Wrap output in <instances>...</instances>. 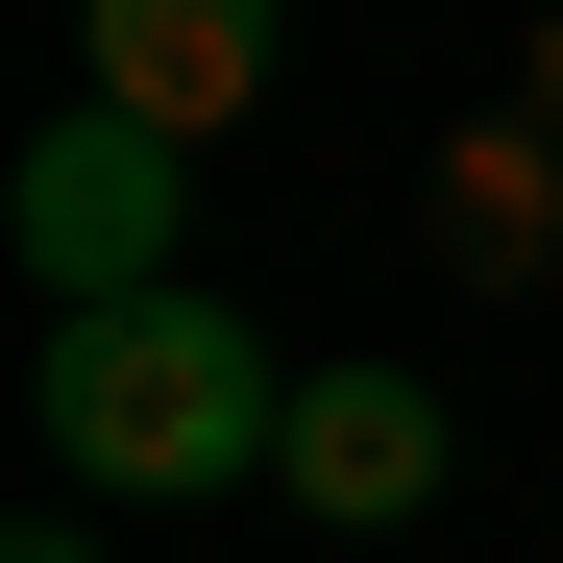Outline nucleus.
<instances>
[{
    "label": "nucleus",
    "mask_w": 563,
    "mask_h": 563,
    "mask_svg": "<svg viewBox=\"0 0 563 563\" xmlns=\"http://www.w3.org/2000/svg\"><path fill=\"white\" fill-rule=\"evenodd\" d=\"M25 393H49V465H74V490H221V465L295 441V367H269L221 295H74Z\"/></svg>",
    "instance_id": "1"
},
{
    "label": "nucleus",
    "mask_w": 563,
    "mask_h": 563,
    "mask_svg": "<svg viewBox=\"0 0 563 563\" xmlns=\"http://www.w3.org/2000/svg\"><path fill=\"white\" fill-rule=\"evenodd\" d=\"M172 197H197V172H172V123H123V99H74L49 147H25V269H49V319L74 295H172Z\"/></svg>",
    "instance_id": "2"
},
{
    "label": "nucleus",
    "mask_w": 563,
    "mask_h": 563,
    "mask_svg": "<svg viewBox=\"0 0 563 563\" xmlns=\"http://www.w3.org/2000/svg\"><path fill=\"white\" fill-rule=\"evenodd\" d=\"M74 25H99V99L172 123V147H221L269 99V0H74Z\"/></svg>",
    "instance_id": "3"
},
{
    "label": "nucleus",
    "mask_w": 563,
    "mask_h": 563,
    "mask_svg": "<svg viewBox=\"0 0 563 563\" xmlns=\"http://www.w3.org/2000/svg\"><path fill=\"white\" fill-rule=\"evenodd\" d=\"M269 490H295V515H417L441 490V393H417V367H295Z\"/></svg>",
    "instance_id": "4"
},
{
    "label": "nucleus",
    "mask_w": 563,
    "mask_h": 563,
    "mask_svg": "<svg viewBox=\"0 0 563 563\" xmlns=\"http://www.w3.org/2000/svg\"><path fill=\"white\" fill-rule=\"evenodd\" d=\"M539 221H563V172H539V147H515V123H490V147H465V197H441V245H465V269H515V245H539Z\"/></svg>",
    "instance_id": "5"
},
{
    "label": "nucleus",
    "mask_w": 563,
    "mask_h": 563,
    "mask_svg": "<svg viewBox=\"0 0 563 563\" xmlns=\"http://www.w3.org/2000/svg\"><path fill=\"white\" fill-rule=\"evenodd\" d=\"M0 563H99V539H74V515H25V539H0Z\"/></svg>",
    "instance_id": "6"
}]
</instances>
